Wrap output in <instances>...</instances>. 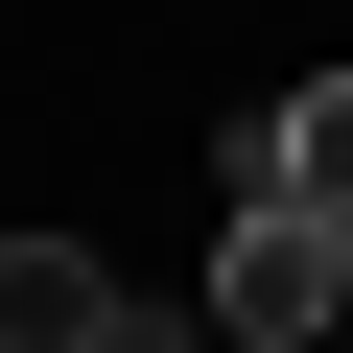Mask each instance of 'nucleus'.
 Masks as SVG:
<instances>
[{
	"instance_id": "obj_3",
	"label": "nucleus",
	"mask_w": 353,
	"mask_h": 353,
	"mask_svg": "<svg viewBox=\"0 0 353 353\" xmlns=\"http://www.w3.org/2000/svg\"><path fill=\"white\" fill-rule=\"evenodd\" d=\"M212 189H306V212H353V71H306V94H259V118L212 141Z\"/></svg>"
},
{
	"instance_id": "obj_2",
	"label": "nucleus",
	"mask_w": 353,
	"mask_h": 353,
	"mask_svg": "<svg viewBox=\"0 0 353 353\" xmlns=\"http://www.w3.org/2000/svg\"><path fill=\"white\" fill-rule=\"evenodd\" d=\"M118 330H165L94 236H0V353H118Z\"/></svg>"
},
{
	"instance_id": "obj_1",
	"label": "nucleus",
	"mask_w": 353,
	"mask_h": 353,
	"mask_svg": "<svg viewBox=\"0 0 353 353\" xmlns=\"http://www.w3.org/2000/svg\"><path fill=\"white\" fill-rule=\"evenodd\" d=\"M353 306V212H306V189H236V259H212V330L236 353H306Z\"/></svg>"
}]
</instances>
